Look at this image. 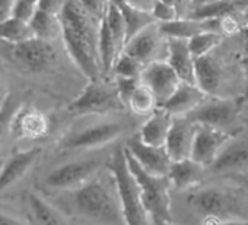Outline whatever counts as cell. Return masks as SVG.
I'll use <instances>...</instances> for the list:
<instances>
[{
  "label": "cell",
  "instance_id": "obj_1",
  "mask_svg": "<svg viewBox=\"0 0 248 225\" xmlns=\"http://www.w3.org/2000/svg\"><path fill=\"white\" fill-rule=\"evenodd\" d=\"M72 206L96 225H124L117 190L96 174L73 189Z\"/></svg>",
  "mask_w": 248,
  "mask_h": 225
},
{
  "label": "cell",
  "instance_id": "obj_2",
  "mask_svg": "<svg viewBox=\"0 0 248 225\" xmlns=\"http://www.w3.org/2000/svg\"><path fill=\"white\" fill-rule=\"evenodd\" d=\"M108 168L120 199L124 225H154L143 206L139 187L129 171L123 146L114 151L111 160L108 161Z\"/></svg>",
  "mask_w": 248,
  "mask_h": 225
},
{
  "label": "cell",
  "instance_id": "obj_3",
  "mask_svg": "<svg viewBox=\"0 0 248 225\" xmlns=\"http://www.w3.org/2000/svg\"><path fill=\"white\" fill-rule=\"evenodd\" d=\"M187 203L203 216L248 219L245 199L235 189L222 186L194 187L187 194Z\"/></svg>",
  "mask_w": 248,
  "mask_h": 225
},
{
  "label": "cell",
  "instance_id": "obj_4",
  "mask_svg": "<svg viewBox=\"0 0 248 225\" xmlns=\"http://www.w3.org/2000/svg\"><path fill=\"white\" fill-rule=\"evenodd\" d=\"M124 148V146H123ZM126 155V162L129 167L130 174L133 176L139 193L143 202V206L152 219V224L155 221H172L171 216V197H170V187L171 183L167 176H154L146 173L136 161L135 158L124 149Z\"/></svg>",
  "mask_w": 248,
  "mask_h": 225
},
{
  "label": "cell",
  "instance_id": "obj_5",
  "mask_svg": "<svg viewBox=\"0 0 248 225\" xmlns=\"http://www.w3.org/2000/svg\"><path fill=\"white\" fill-rule=\"evenodd\" d=\"M66 110L76 116H101L123 111L126 107L121 102L114 83L107 78H98L89 80Z\"/></svg>",
  "mask_w": 248,
  "mask_h": 225
},
{
  "label": "cell",
  "instance_id": "obj_6",
  "mask_svg": "<svg viewBox=\"0 0 248 225\" xmlns=\"http://www.w3.org/2000/svg\"><path fill=\"white\" fill-rule=\"evenodd\" d=\"M127 123L124 120H102L92 125H88L82 129L70 130L62 138L57 145L60 152L70 151H89L105 146L115 139H118L127 130Z\"/></svg>",
  "mask_w": 248,
  "mask_h": 225
},
{
  "label": "cell",
  "instance_id": "obj_7",
  "mask_svg": "<svg viewBox=\"0 0 248 225\" xmlns=\"http://www.w3.org/2000/svg\"><path fill=\"white\" fill-rule=\"evenodd\" d=\"M242 110V102L238 96H206L188 116L193 123L209 126L231 133L233 130Z\"/></svg>",
  "mask_w": 248,
  "mask_h": 225
},
{
  "label": "cell",
  "instance_id": "obj_8",
  "mask_svg": "<svg viewBox=\"0 0 248 225\" xmlns=\"http://www.w3.org/2000/svg\"><path fill=\"white\" fill-rule=\"evenodd\" d=\"M107 161L102 157H86L54 168L44 180V186L53 190H73L99 173Z\"/></svg>",
  "mask_w": 248,
  "mask_h": 225
},
{
  "label": "cell",
  "instance_id": "obj_9",
  "mask_svg": "<svg viewBox=\"0 0 248 225\" xmlns=\"http://www.w3.org/2000/svg\"><path fill=\"white\" fill-rule=\"evenodd\" d=\"M12 60L24 70L28 72H44L51 69L57 60V51L53 41H44L31 38L19 44H11Z\"/></svg>",
  "mask_w": 248,
  "mask_h": 225
},
{
  "label": "cell",
  "instance_id": "obj_10",
  "mask_svg": "<svg viewBox=\"0 0 248 225\" xmlns=\"http://www.w3.org/2000/svg\"><path fill=\"white\" fill-rule=\"evenodd\" d=\"M123 53L140 62L143 66L167 59V37L161 32L159 24H151L135 37H132L123 48Z\"/></svg>",
  "mask_w": 248,
  "mask_h": 225
},
{
  "label": "cell",
  "instance_id": "obj_11",
  "mask_svg": "<svg viewBox=\"0 0 248 225\" xmlns=\"http://www.w3.org/2000/svg\"><path fill=\"white\" fill-rule=\"evenodd\" d=\"M62 40L72 62L89 80L104 78L101 73L98 50L95 46H92L83 37H80L79 34L63 25H62Z\"/></svg>",
  "mask_w": 248,
  "mask_h": 225
},
{
  "label": "cell",
  "instance_id": "obj_12",
  "mask_svg": "<svg viewBox=\"0 0 248 225\" xmlns=\"http://www.w3.org/2000/svg\"><path fill=\"white\" fill-rule=\"evenodd\" d=\"M215 51L196 59L194 82L207 96H226L225 95L226 82H228L226 66L215 54Z\"/></svg>",
  "mask_w": 248,
  "mask_h": 225
},
{
  "label": "cell",
  "instance_id": "obj_13",
  "mask_svg": "<svg viewBox=\"0 0 248 225\" xmlns=\"http://www.w3.org/2000/svg\"><path fill=\"white\" fill-rule=\"evenodd\" d=\"M233 136H236V133L197 125L190 158L207 170Z\"/></svg>",
  "mask_w": 248,
  "mask_h": 225
},
{
  "label": "cell",
  "instance_id": "obj_14",
  "mask_svg": "<svg viewBox=\"0 0 248 225\" xmlns=\"http://www.w3.org/2000/svg\"><path fill=\"white\" fill-rule=\"evenodd\" d=\"M9 132L16 139H41L50 132V119L37 107L25 104L16 108Z\"/></svg>",
  "mask_w": 248,
  "mask_h": 225
},
{
  "label": "cell",
  "instance_id": "obj_15",
  "mask_svg": "<svg viewBox=\"0 0 248 225\" xmlns=\"http://www.w3.org/2000/svg\"><path fill=\"white\" fill-rule=\"evenodd\" d=\"M140 82L151 89L158 107H161L174 94L181 80L171 69V66L165 60H161L149 63L143 67Z\"/></svg>",
  "mask_w": 248,
  "mask_h": 225
},
{
  "label": "cell",
  "instance_id": "obj_16",
  "mask_svg": "<svg viewBox=\"0 0 248 225\" xmlns=\"http://www.w3.org/2000/svg\"><path fill=\"white\" fill-rule=\"evenodd\" d=\"M217 176L248 173V139L233 136L207 168Z\"/></svg>",
  "mask_w": 248,
  "mask_h": 225
},
{
  "label": "cell",
  "instance_id": "obj_17",
  "mask_svg": "<svg viewBox=\"0 0 248 225\" xmlns=\"http://www.w3.org/2000/svg\"><path fill=\"white\" fill-rule=\"evenodd\" d=\"M124 149L135 158V161L146 173L154 174V176H167L168 174L171 160H170L168 154L165 152L164 146L146 145L136 135L127 141V144L124 145Z\"/></svg>",
  "mask_w": 248,
  "mask_h": 225
},
{
  "label": "cell",
  "instance_id": "obj_18",
  "mask_svg": "<svg viewBox=\"0 0 248 225\" xmlns=\"http://www.w3.org/2000/svg\"><path fill=\"white\" fill-rule=\"evenodd\" d=\"M197 125L188 117H172V123L164 144V149L171 161H181L190 158L193 139Z\"/></svg>",
  "mask_w": 248,
  "mask_h": 225
},
{
  "label": "cell",
  "instance_id": "obj_19",
  "mask_svg": "<svg viewBox=\"0 0 248 225\" xmlns=\"http://www.w3.org/2000/svg\"><path fill=\"white\" fill-rule=\"evenodd\" d=\"M159 28L167 38L190 40L191 37L206 31H216L222 34V18L197 19V18L184 16V18H177L167 24H159Z\"/></svg>",
  "mask_w": 248,
  "mask_h": 225
},
{
  "label": "cell",
  "instance_id": "obj_20",
  "mask_svg": "<svg viewBox=\"0 0 248 225\" xmlns=\"http://www.w3.org/2000/svg\"><path fill=\"white\" fill-rule=\"evenodd\" d=\"M41 152V148H31L27 151H19L5 160L0 168V193L21 180L40 158Z\"/></svg>",
  "mask_w": 248,
  "mask_h": 225
},
{
  "label": "cell",
  "instance_id": "obj_21",
  "mask_svg": "<svg viewBox=\"0 0 248 225\" xmlns=\"http://www.w3.org/2000/svg\"><path fill=\"white\" fill-rule=\"evenodd\" d=\"M165 62L175 72L178 79L186 83L194 82V62L196 59L190 53L187 40L181 38H167V59Z\"/></svg>",
  "mask_w": 248,
  "mask_h": 225
},
{
  "label": "cell",
  "instance_id": "obj_22",
  "mask_svg": "<svg viewBox=\"0 0 248 225\" xmlns=\"http://www.w3.org/2000/svg\"><path fill=\"white\" fill-rule=\"evenodd\" d=\"M206 96L207 95L197 85L180 82L174 94L161 105V108L170 112L172 117H184L188 116Z\"/></svg>",
  "mask_w": 248,
  "mask_h": 225
},
{
  "label": "cell",
  "instance_id": "obj_23",
  "mask_svg": "<svg viewBox=\"0 0 248 225\" xmlns=\"http://www.w3.org/2000/svg\"><path fill=\"white\" fill-rule=\"evenodd\" d=\"M206 171L207 170L203 165L197 164L191 158H186L181 161H171L167 177L171 186L178 190H186L200 186Z\"/></svg>",
  "mask_w": 248,
  "mask_h": 225
},
{
  "label": "cell",
  "instance_id": "obj_24",
  "mask_svg": "<svg viewBox=\"0 0 248 225\" xmlns=\"http://www.w3.org/2000/svg\"><path fill=\"white\" fill-rule=\"evenodd\" d=\"M172 123V116L167 112L164 108L158 107L152 111L142 125L138 136L139 139L151 146H164L170 128Z\"/></svg>",
  "mask_w": 248,
  "mask_h": 225
},
{
  "label": "cell",
  "instance_id": "obj_25",
  "mask_svg": "<svg viewBox=\"0 0 248 225\" xmlns=\"http://www.w3.org/2000/svg\"><path fill=\"white\" fill-rule=\"evenodd\" d=\"M28 218L32 225H67L62 213L46 202L40 194L34 192H27L24 194Z\"/></svg>",
  "mask_w": 248,
  "mask_h": 225
},
{
  "label": "cell",
  "instance_id": "obj_26",
  "mask_svg": "<svg viewBox=\"0 0 248 225\" xmlns=\"http://www.w3.org/2000/svg\"><path fill=\"white\" fill-rule=\"evenodd\" d=\"M28 24L34 34V38L53 43L62 38V22L57 15H51L38 9Z\"/></svg>",
  "mask_w": 248,
  "mask_h": 225
},
{
  "label": "cell",
  "instance_id": "obj_27",
  "mask_svg": "<svg viewBox=\"0 0 248 225\" xmlns=\"http://www.w3.org/2000/svg\"><path fill=\"white\" fill-rule=\"evenodd\" d=\"M34 38L30 24L11 16L5 21H0V40L8 44H19Z\"/></svg>",
  "mask_w": 248,
  "mask_h": 225
},
{
  "label": "cell",
  "instance_id": "obj_28",
  "mask_svg": "<svg viewBox=\"0 0 248 225\" xmlns=\"http://www.w3.org/2000/svg\"><path fill=\"white\" fill-rule=\"evenodd\" d=\"M225 35H222L220 32L216 31H206L202 34H197L194 37H191L190 40H187L190 53L193 54L194 59L203 57L206 54H210L212 51H215L216 48L220 47V44L223 43Z\"/></svg>",
  "mask_w": 248,
  "mask_h": 225
},
{
  "label": "cell",
  "instance_id": "obj_29",
  "mask_svg": "<svg viewBox=\"0 0 248 225\" xmlns=\"http://www.w3.org/2000/svg\"><path fill=\"white\" fill-rule=\"evenodd\" d=\"M121 9V15L124 19V25H126V37L127 41L135 37L138 32H140L142 30H145L146 27H149L151 24H155L151 12H145L136 8H132L129 5L120 8Z\"/></svg>",
  "mask_w": 248,
  "mask_h": 225
},
{
  "label": "cell",
  "instance_id": "obj_30",
  "mask_svg": "<svg viewBox=\"0 0 248 225\" xmlns=\"http://www.w3.org/2000/svg\"><path fill=\"white\" fill-rule=\"evenodd\" d=\"M127 108L132 112H135L136 116H149L152 111L158 108V104L151 89L140 82V85L135 89V92L129 98Z\"/></svg>",
  "mask_w": 248,
  "mask_h": 225
},
{
  "label": "cell",
  "instance_id": "obj_31",
  "mask_svg": "<svg viewBox=\"0 0 248 225\" xmlns=\"http://www.w3.org/2000/svg\"><path fill=\"white\" fill-rule=\"evenodd\" d=\"M120 51V54L123 53V48L127 43V37H126V25H124V19H123V15H121V9L114 6V5H109L108 11H107V15L104 16L102 19Z\"/></svg>",
  "mask_w": 248,
  "mask_h": 225
},
{
  "label": "cell",
  "instance_id": "obj_32",
  "mask_svg": "<svg viewBox=\"0 0 248 225\" xmlns=\"http://www.w3.org/2000/svg\"><path fill=\"white\" fill-rule=\"evenodd\" d=\"M143 67L145 66L136 59L130 57L126 53H121L112 66L111 75L114 78H140Z\"/></svg>",
  "mask_w": 248,
  "mask_h": 225
},
{
  "label": "cell",
  "instance_id": "obj_33",
  "mask_svg": "<svg viewBox=\"0 0 248 225\" xmlns=\"http://www.w3.org/2000/svg\"><path fill=\"white\" fill-rule=\"evenodd\" d=\"M112 83L115 86V91H117L121 102L127 108L129 98L132 96L135 89L140 85V78H114Z\"/></svg>",
  "mask_w": 248,
  "mask_h": 225
},
{
  "label": "cell",
  "instance_id": "obj_34",
  "mask_svg": "<svg viewBox=\"0 0 248 225\" xmlns=\"http://www.w3.org/2000/svg\"><path fill=\"white\" fill-rule=\"evenodd\" d=\"M16 105L15 102L11 99V98H6L0 107V144H2L3 138L6 136V133L9 132V128H11V122H12V117L16 111Z\"/></svg>",
  "mask_w": 248,
  "mask_h": 225
},
{
  "label": "cell",
  "instance_id": "obj_35",
  "mask_svg": "<svg viewBox=\"0 0 248 225\" xmlns=\"http://www.w3.org/2000/svg\"><path fill=\"white\" fill-rule=\"evenodd\" d=\"M151 15L156 24H167V22H171V21L180 18L175 8H172L167 3H162L159 0H156L154 3V6L151 9Z\"/></svg>",
  "mask_w": 248,
  "mask_h": 225
},
{
  "label": "cell",
  "instance_id": "obj_36",
  "mask_svg": "<svg viewBox=\"0 0 248 225\" xmlns=\"http://www.w3.org/2000/svg\"><path fill=\"white\" fill-rule=\"evenodd\" d=\"M38 5H40V0H16L12 16L21 21L30 22V19L38 11Z\"/></svg>",
  "mask_w": 248,
  "mask_h": 225
},
{
  "label": "cell",
  "instance_id": "obj_37",
  "mask_svg": "<svg viewBox=\"0 0 248 225\" xmlns=\"http://www.w3.org/2000/svg\"><path fill=\"white\" fill-rule=\"evenodd\" d=\"M78 2L82 5V8L86 12H89L98 21L104 19V16L107 15V11L109 8L108 0H78Z\"/></svg>",
  "mask_w": 248,
  "mask_h": 225
},
{
  "label": "cell",
  "instance_id": "obj_38",
  "mask_svg": "<svg viewBox=\"0 0 248 225\" xmlns=\"http://www.w3.org/2000/svg\"><path fill=\"white\" fill-rule=\"evenodd\" d=\"M241 66H242V94H241V102L248 101V25L245 28V40H244V48H242V57H241Z\"/></svg>",
  "mask_w": 248,
  "mask_h": 225
},
{
  "label": "cell",
  "instance_id": "obj_39",
  "mask_svg": "<svg viewBox=\"0 0 248 225\" xmlns=\"http://www.w3.org/2000/svg\"><path fill=\"white\" fill-rule=\"evenodd\" d=\"M67 0H40V5H38V9L40 11H44L47 14H51V15H60L62 9L64 8Z\"/></svg>",
  "mask_w": 248,
  "mask_h": 225
},
{
  "label": "cell",
  "instance_id": "obj_40",
  "mask_svg": "<svg viewBox=\"0 0 248 225\" xmlns=\"http://www.w3.org/2000/svg\"><path fill=\"white\" fill-rule=\"evenodd\" d=\"M159 2L167 3V5L175 8L180 18L187 16L191 12V9H193V0H159Z\"/></svg>",
  "mask_w": 248,
  "mask_h": 225
},
{
  "label": "cell",
  "instance_id": "obj_41",
  "mask_svg": "<svg viewBox=\"0 0 248 225\" xmlns=\"http://www.w3.org/2000/svg\"><path fill=\"white\" fill-rule=\"evenodd\" d=\"M202 225H248V219H225L217 216H204L202 221Z\"/></svg>",
  "mask_w": 248,
  "mask_h": 225
},
{
  "label": "cell",
  "instance_id": "obj_42",
  "mask_svg": "<svg viewBox=\"0 0 248 225\" xmlns=\"http://www.w3.org/2000/svg\"><path fill=\"white\" fill-rule=\"evenodd\" d=\"M16 0H0V21H5L14 15Z\"/></svg>",
  "mask_w": 248,
  "mask_h": 225
},
{
  "label": "cell",
  "instance_id": "obj_43",
  "mask_svg": "<svg viewBox=\"0 0 248 225\" xmlns=\"http://www.w3.org/2000/svg\"><path fill=\"white\" fill-rule=\"evenodd\" d=\"M156 0H126V3L132 8H136V9H140V11H145V12H151L154 3Z\"/></svg>",
  "mask_w": 248,
  "mask_h": 225
},
{
  "label": "cell",
  "instance_id": "obj_44",
  "mask_svg": "<svg viewBox=\"0 0 248 225\" xmlns=\"http://www.w3.org/2000/svg\"><path fill=\"white\" fill-rule=\"evenodd\" d=\"M0 225H27V224L21 222L19 219H16V218H14L11 215L0 212Z\"/></svg>",
  "mask_w": 248,
  "mask_h": 225
},
{
  "label": "cell",
  "instance_id": "obj_45",
  "mask_svg": "<svg viewBox=\"0 0 248 225\" xmlns=\"http://www.w3.org/2000/svg\"><path fill=\"white\" fill-rule=\"evenodd\" d=\"M109 2V5H114V6H117V8H123V6H126L127 3H126V0H108Z\"/></svg>",
  "mask_w": 248,
  "mask_h": 225
},
{
  "label": "cell",
  "instance_id": "obj_46",
  "mask_svg": "<svg viewBox=\"0 0 248 225\" xmlns=\"http://www.w3.org/2000/svg\"><path fill=\"white\" fill-rule=\"evenodd\" d=\"M241 116H248V101L242 104V110H241Z\"/></svg>",
  "mask_w": 248,
  "mask_h": 225
},
{
  "label": "cell",
  "instance_id": "obj_47",
  "mask_svg": "<svg viewBox=\"0 0 248 225\" xmlns=\"http://www.w3.org/2000/svg\"><path fill=\"white\" fill-rule=\"evenodd\" d=\"M154 225H175V224H172V221L171 222H168V221H155Z\"/></svg>",
  "mask_w": 248,
  "mask_h": 225
},
{
  "label": "cell",
  "instance_id": "obj_48",
  "mask_svg": "<svg viewBox=\"0 0 248 225\" xmlns=\"http://www.w3.org/2000/svg\"><path fill=\"white\" fill-rule=\"evenodd\" d=\"M245 189H247V192H248V181L245 183Z\"/></svg>",
  "mask_w": 248,
  "mask_h": 225
},
{
  "label": "cell",
  "instance_id": "obj_49",
  "mask_svg": "<svg viewBox=\"0 0 248 225\" xmlns=\"http://www.w3.org/2000/svg\"><path fill=\"white\" fill-rule=\"evenodd\" d=\"M2 165H3V161H2V160H0V168H2Z\"/></svg>",
  "mask_w": 248,
  "mask_h": 225
},
{
  "label": "cell",
  "instance_id": "obj_50",
  "mask_svg": "<svg viewBox=\"0 0 248 225\" xmlns=\"http://www.w3.org/2000/svg\"><path fill=\"white\" fill-rule=\"evenodd\" d=\"M247 15H248V11H247Z\"/></svg>",
  "mask_w": 248,
  "mask_h": 225
}]
</instances>
